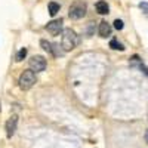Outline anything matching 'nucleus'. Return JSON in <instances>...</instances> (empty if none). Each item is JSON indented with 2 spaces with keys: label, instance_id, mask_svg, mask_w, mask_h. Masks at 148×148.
I'll list each match as a JSON object with an SVG mask.
<instances>
[{
  "label": "nucleus",
  "instance_id": "nucleus-5",
  "mask_svg": "<svg viewBox=\"0 0 148 148\" xmlns=\"http://www.w3.org/2000/svg\"><path fill=\"white\" fill-rule=\"evenodd\" d=\"M16 126H18V116L9 117V120L6 121V125H5L6 136H8V138H12V136H14V133H15V130H16Z\"/></svg>",
  "mask_w": 148,
  "mask_h": 148
},
{
  "label": "nucleus",
  "instance_id": "nucleus-8",
  "mask_svg": "<svg viewBox=\"0 0 148 148\" xmlns=\"http://www.w3.org/2000/svg\"><path fill=\"white\" fill-rule=\"evenodd\" d=\"M111 34V27H110V24L107 21H102L99 24V36L101 37H108Z\"/></svg>",
  "mask_w": 148,
  "mask_h": 148
},
{
  "label": "nucleus",
  "instance_id": "nucleus-16",
  "mask_svg": "<svg viewBox=\"0 0 148 148\" xmlns=\"http://www.w3.org/2000/svg\"><path fill=\"white\" fill-rule=\"evenodd\" d=\"M145 141L148 142V129H147V132H145Z\"/></svg>",
  "mask_w": 148,
  "mask_h": 148
},
{
  "label": "nucleus",
  "instance_id": "nucleus-11",
  "mask_svg": "<svg viewBox=\"0 0 148 148\" xmlns=\"http://www.w3.org/2000/svg\"><path fill=\"white\" fill-rule=\"evenodd\" d=\"M40 45H42V47L45 49L46 52L52 53V43H51V42H46V40H40Z\"/></svg>",
  "mask_w": 148,
  "mask_h": 148
},
{
  "label": "nucleus",
  "instance_id": "nucleus-12",
  "mask_svg": "<svg viewBox=\"0 0 148 148\" xmlns=\"http://www.w3.org/2000/svg\"><path fill=\"white\" fill-rule=\"evenodd\" d=\"M25 55H27V49H25V47H22L21 51L16 53V61H22L24 58H25Z\"/></svg>",
  "mask_w": 148,
  "mask_h": 148
},
{
  "label": "nucleus",
  "instance_id": "nucleus-14",
  "mask_svg": "<svg viewBox=\"0 0 148 148\" xmlns=\"http://www.w3.org/2000/svg\"><path fill=\"white\" fill-rule=\"evenodd\" d=\"M114 28L116 30H123V21L121 19H116L114 21Z\"/></svg>",
  "mask_w": 148,
  "mask_h": 148
},
{
  "label": "nucleus",
  "instance_id": "nucleus-10",
  "mask_svg": "<svg viewBox=\"0 0 148 148\" xmlns=\"http://www.w3.org/2000/svg\"><path fill=\"white\" fill-rule=\"evenodd\" d=\"M110 47H111V49H114V51H125L123 45H121V43H119L116 39H113V40L110 42Z\"/></svg>",
  "mask_w": 148,
  "mask_h": 148
},
{
  "label": "nucleus",
  "instance_id": "nucleus-13",
  "mask_svg": "<svg viewBox=\"0 0 148 148\" xmlns=\"http://www.w3.org/2000/svg\"><path fill=\"white\" fill-rule=\"evenodd\" d=\"M139 8L144 10V14L148 16V3H147V2H141V3H139Z\"/></svg>",
  "mask_w": 148,
  "mask_h": 148
},
{
  "label": "nucleus",
  "instance_id": "nucleus-3",
  "mask_svg": "<svg viewBox=\"0 0 148 148\" xmlns=\"http://www.w3.org/2000/svg\"><path fill=\"white\" fill-rule=\"evenodd\" d=\"M18 83H19V88H21L22 90L31 89L33 84L36 83V74H34V71H33V70H25V71H24L21 76H19Z\"/></svg>",
  "mask_w": 148,
  "mask_h": 148
},
{
  "label": "nucleus",
  "instance_id": "nucleus-4",
  "mask_svg": "<svg viewBox=\"0 0 148 148\" xmlns=\"http://www.w3.org/2000/svg\"><path fill=\"white\" fill-rule=\"evenodd\" d=\"M30 68L36 73H39V71H45L46 68V59L40 55H34L31 59H30Z\"/></svg>",
  "mask_w": 148,
  "mask_h": 148
},
{
  "label": "nucleus",
  "instance_id": "nucleus-1",
  "mask_svg": "<svg viewBox=\"0 0 148 148\" xmlns=\"http://www.w3.org/2000/svg\"><path fill=\"white\" fill-rule=\"evenodd\" d=\"M76 45H77L76 33H74L71 28H65L62 31V40H61V46H62V49L65 52H68V51H73V49L76 47Z\"/></svg>",
  "mask_w": 148,
  "mask_h": 148
},
{
  "label": "nucleus",
  "instance_id": "nucleus-9",
  "mask_svg": "<svg viewBox=\"0 0 148 148\" xmlns=\"http://www.w3.org/2000/svg\"><path fill=\"white\" fill-rule=\"evenodd\" d=\"M58 12H59V5L58 3H55V2L49 3V14H51V16H55Z\"/></svg>",
  "mask_w": 148,
  "mask_h": 148
},
{
  "label": "nucleus",
  "instance_id": "nucleus-7",
  "mask_svg": "<svg viewBox=\"0 0 148 148\" xmlns=\"http://www.w3.org/2000/svg\"><path fill=\"white\" fill-rule=\"evenodd\" d=\"M95 8H96V12H98L99 15H105V14H108V10H110V6L107 5V2H104V0L96 2Z\"/></svg>",
  "mask_w": 148,
  "mask_h": 148
},
{
  "label": "nucleus",
  "instance_id": "nucleus-6",
  "mask_svg": "<svg viewBox=\"0 0 148 148\" xmlns=\"http://www.w3.org/2000/svg\"><path fill=\"white\" fill-rule=\"evenodd\" d=\"M46 30L51 33L52 36L59 34V31L62 30V19H53V21H51L46 25Z\"/></svg>",
  "mask_w": 148,
  "mask_h": 148
},
{
  "label": "nucleus",
  "instance_id": "nucleus-2",
  "mask_svg": "<svg viewBox=\"0 0 148 148\" xmlns=\"http://www.w3.org/2000/svg\"><path fill=\"white\" fill-rule=\"evenodd\" d=\"M86 10H88V8H86V3L83 2V0H76L68 9V15L71 19H80L86 15Z\"/></svg>",
  "mask_w": 148,
  "mask_h": 148
},
{
  "label": "nucleus",
  "instance_id": "nucleus-15",
  "mask_svg": "<svg viewBox=\"0 0 148 148\" xmlns=\"http://www.w3.org/2000/svg\"><path fill=\"white\" fill-rule=\"evenodd\" d=\"M139 68L142 70V73H144V74H147V76H148V67H145L144 64H141V65H139Z\"/></svg>",
  "mask_w": 148,
  "mask_h": 148
}]
</instances>
